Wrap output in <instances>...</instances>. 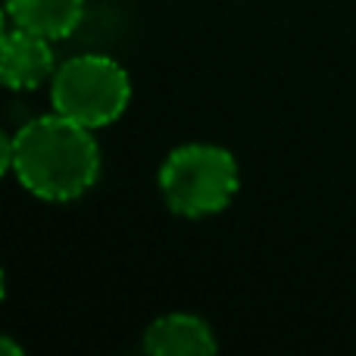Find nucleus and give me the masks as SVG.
<instances>
[{
    "label": "nucleus",
    "mask_w": 356,
    "mask_h": 356,
    "mask_svg": "<svg viewBox=\"0 0 356 356\" xmlns=\"http://www.w3.org/2000/svg\"><path fill=\"white\" fill-rule=\"evenodd\" d=\"M0 166L41 200L69 203L94 188L100 147L91 129L54 113L25 122L16 135H3Z\"/></svg>",
    "instance_id": "nucleus-1"
},
{
    "label": "nucleus",
    "mask_w": 356,
    "mask_h": 356,
    "mask_svg": "<svg viewBox=\"0 0 356 356\" xmlns=\"http://www.w3.org/2000/svg\"><path fill=\"white\" fill-rule=\"evenodd\" d=\"M241 172L234 156L216 144H184L166 156L160 169V191L166 207L188 219L222 213L234 200Z\"/></svg>",
    "instance_id": "nucleus-2"
},
{
    "label": "nucleus",
    "mask_w": 356,
    "mask_h": 356,
    "mask_svg": "<svg viewBox=\"0 0 356 356\" xmlns=\"http://www.w3.org/2000/svg\"><path fill=\"white\" fill-rule=\"evenodd\" d=\"M131 100V79L116 60L100 54H81L56 66L50 79L54 113L97 131L113 125Z\"/></svg>",
    "instance_id": "nucleus-3"
},
{
    "label": "nucleus",
    "mask_w": 356,
    "mask_h": 356,
    "mask_svg": "<svg viewBox=\"0 0 356 356\" xmlns=\"http://www.w3.org/2000/svg\"><path fill=\"white\" fill-rule=\"evenodd\" d=\"M50 38L13 25L0 38V79L10 91H35L54 79L56 60Z\"/></svg>",
    "instance_id": "nucleus-4"
},
{
    "label": "nucleus",
    "mask_w": 356,
    "mask_h": 356,
    "mask_svg": "<svg viewBox=\"0 0 356 356\" xmlns=\"http://www.w3.org/2000/svg\"><path fill=\"white\" fill-rule=\"evenodd\" d=\"M144 350L154 356H213L219 344L207 319L194 313H169L144 332Z\"/></svg>",
    "instance_id": "nucleus-5"
},
{
    "label": "nucleus",
    "mask_w": 356,
    "mask_h": 356,
    "mask_svg": "<svg viewBox=\"0 0 356 356\" xmlns=\"http://www.w3.org/2000/svg\"><path fill=\"white\" fill-rule=\"evenodd\" d=\"M6 16L19 29L63 41L85 19V0H6Z\"/></svg>",
    "instance_id": "nucleus-6"
},
{
    "label": "nucleus",
    "mask_w": 356,
    "mask_h": 356,
    "mask_svg": "<svg viewBox=\"0 0 356 356\" xmlns=\"http://www.w3.org/2000/svg\"><path fill=\"white\" fill-rule=\"evenodd\" d=\"M0 347H3V353H10V356H25V350H19V347L13 344L10 338H3V341H0Z\"/></svg>",
    "instance_id": "nucleus-7"
}]
</instances>
